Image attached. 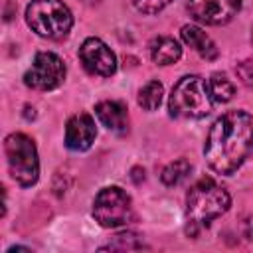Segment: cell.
<instances>
[{
    "label": "cell",
    "mask_w": 253,
    "mask_h": 253,
    "mask_svg": "<svg viewBox=\"0 0 253 253\" xmlns=\"http://www.w3.org/2000/svg\"><path fill=\"white\" fill-rule=\"evenodd\" d=\"M231 206V198L225 188H221L211 178L198 180L186 194V215H188V233H198L204 225L223 215Z\"/></svg>",
    "instance_id": "7a4b0ae2"
},
{
    "label": "cell",
    "mask_w": 253,
    "mask_h": 253,
    "mask_svg": "<svg viewBox=\"0 0 253 253\" xmlns=\"http://www.w3.org/2000/svg\"><path fill=\"white\" fill-rule=\"evenodd\" d=\"M190 170H192V164H190L186 158H178V160L170 162V164L162 170L160 178H162V182H164L166 186H178L180 182H184V180L188 178Z\"/></svg>",
    "instance_id": "9a60e30c"
},
{
    "label": "cell",
    "mask_w": 253,
    "mask_h": 253,
    "mask_svg": "<svg viewBox=\"0 0 253 253\" xmlns=\"http://www.w3.org/2000/svg\"><path fill=\"white\" fill-rule=\"evenodd\" d=\"M79 57L85 69L93 75L109 77L117 71V57L111 47L99 38H87L79 47Z\"/></svg>",
    "instance_id": "9c48e42d"
},
{
    "label": "cell",
    "mask_w": 253,
    "mask_h": 253,
    "mask_svg": "<svg viewBox=\"0 0 253 253\" xmlns=\"http://www.w3.org/2000/svg\"><path fill=\"white\" fill-rule=\"evenodd\" d=\"M6 162L12 178L20 186H32L40 176V160L34 140L24 132H12L4 138Z\"/></svg>",
    "instance_id": "5b68a950"
},
{
    "label": "cell",
    "mask_w": 253,
    "mask_h": 253,
    "mask_svg": "<svg viewBox=\"0 0 253 253\" xmlns=\"http://www.w3.org/2000/svg\"><path fill=\"white\" fill-rule=\"evenodd\" d=\"M213 99L210 93V85L200 75L182 77L168 99V111L178 119H200L211 111Z\"/></svg>",
    "instance_id": "3957f363"
},
{
    "label": "cell",
    "mask_w": 253,
    "mask_h": 253,
    "mask_svg": "<svg viewBox=\"0 0 253 253\" xmlns=\"http://www.w3.org/2000/svg\"><path fill=\"white\" fill-rule=\"evenodd\" d=\"M162 95H164V87L160 81H148L144 87H140L138 91V105L144 111H154L160 107L162 103Z\"/></svg>",
    "instance_id": "5bb4252c"
},
{
    "label": "cell",
    "mask_w": 253,
    "mask_h": 253,
    "mask_svg": "<svg viewBox=\"0 0 253 253\" xmlns=\"http://www.w3.org/2000/svg\"><path fill=\"white\" fill-rule=\"evenodd\" d=\"M83 2H87V4H95L97 0H83Z\"/></svg>",
    "instance_id": "44dd1931"
},
{
    "label": "cell",
    "mask_w": 253,
    "mask_h": 253,
    "mask_svg": "<svg viewBox=\"0 0 253 253\" xmlns=\"http://www.w3.org/2000/svg\"><path fill=\"white\" fill-rule=\"evenodd\" d=\"M237 73H239V77H241V81H243L245 85L253 87V57L241 61V63L237 65Z\"/></svg>",
    "instance_id": "d6986e66"
},
{
    "label": "cell",
    "mask_w": 253,
    "mask_h": 253,
    "mask_svg": "<svg viewBox=\"0 0 253 253\" xmlns=\"http://www.w3.org/2000/svg\"><path fill=\"white\" fill-rule=\"evenodd\" d=\"M182 55L180 43L170 36H158L150 42V57L158 65H170L176 63Z\"/></svg>",
    "instance_id": "4fadbf2b"
},
{
    "label": "cell",
    "mask_w": 253,
    "mask_h": 253,
    "mask_svg": "<svg viewBox=\"0 0 253 253\" xmlns=\"http://www.w3.org/2000/svg\"><path fill=\"white\" fill-rule=\"evenodd\" d=\"M210 85V93H211V99L215 103H227L231 97H233V83L223 75V73H213L208 81Z\"/></svg>",
    "instance_id": "2e32d148"
},
{
    "label": "cell",
    "mask_w": 253,
    "mask_h": 253,
    "mask_svg": "<svg viewBox=\"0 0 253 253\" xmlns=\"http://www.w3.org/2000/svg\"><path fill=\"white\" fill-rule=\"evenodd\" d=\"M65 79V63L53 51L36 53L30 69L24 75V83L38 91H51Z\"/></svg>",
    "instance_id": "52a82bcc"
},
{
    "label": "cell",
    "mask_w": 253,
    "mask_h": 253,
    "mask_svg": "<svg viewBox=\"0 0 253 253\" xmlns=\"http://www.w3.org/2000/svg\"><path fill=\"white\" fill-rule=\"evenodd\" d=\"M190 14L208 26L231 22L241 10V0H186Z\"/></svg>",
    "instance_id": "ba28073f"
},
{
    "label": "cell",
    "mask_w": 253,
    "mask_h": 253,
    "mask_svg": "<svg viewBox=\"0 0 253 253\" xmlns=\"http://www.w3.org/2000/svg\"><path fill=\"white\" fill-rule=\"evenodd\" d=\"M26 22L38 36L61 40L73 26V14L61 0H32L26 8Z\"/></svg>",
    "instance_id": "277c9868"
},
{
    "label": "cell",
    "mask_w": 253,
    "mask_h": 253,
    "mask_svg": "<svg viewBox=\"0 0 253 253\" xmlns=\"http://www.w3.org/2000/svg\"><path fill=\"white\" fill-rule=\"evenodd\" d=\"M253 152V115L245 111L223 113L210 128L204 156L217 174H233Z\"/></svg>",
    "instance_id": "6da1fadb"
},
{
    "label": "cell",
    "mask_w": 253,
    "mask_h": 253,
    "mask_svg": "<svg viewBox=\"0 0 253 253\" xmlns=\"http://www.w3.org/2000/svg\"><path fill=\"white\" fill-rule=\"evenodd\" d=\"M95 115L99 123L117 134H125L128 130V113L121 101H101L95 105Z\"/></svg>",
    "instance_id": "8fae6325"
},
{
    "label": "cell",
    "mask_w": 253,
    "mask_h": 253,
    "mask_svg": "<svg viewBox=\"0 0 253 253\" xmlns=\"http://www.w3.org/2000/svg\"><path fill=\"white\" fill-rule=\"evenodd\" d=\"M97 136V126L91 115L87 113H77L67 121L65 126V146L75 152H83L91 148Z\"/></svg>",
    "instance_id": "30bf717a"
},
{
    "label": "cell",
    "mask_w": 253,
    "mask_h": 253,
    "mask_svg": "<svg viewBox=\"0 0 253 253\" xmlns=\"http://www.w3.org/2000/svg\"><path fill=\"white\" fill-rule=\"evenodd\" d=\"M136 10L144 12V14H156L160 10H164L172 0H132Z\"/></svg>",
    "instance_id": "ac0fdd59"
},
{
    "label": "cell",
    "mask_w": 253,
    "mask_h": 253,
    "mask_svg": "<svg viewBox=\"0 0 253 253\" xmlns=\"http://www.w3.org/2000/svg\"><path fill=\"white\" fill-rule=\"evenodd\" d=\"M182 40L186 42V45H190L200 57L204 59H215L217 57V47L213 43V40L198 26H184L182 28Z\"/></svg>",
    "instance_id": "7c38bea8"
},
{
    "label": "cell",
    "mask_w": 253,
    "mask_h": 253,
    "mask_svg": "<svg viewBox=\"0 0 253 253\" xmlns=\"http://www.w3.org/2000/svg\"><path fill=\"white\" fill-rule=\"evenodd\" d=\"M93 217L103 227H121L132 221V202L130 196L119 186L103 188L93 202Z\"/></svg>",
    "instance_id": "8992f818"
},
{
    "label": "cell",
    "mask_w": 253,
    "mask_h": 253,
    "mask_svg": "<svg viewBox=\"0 0 253 253\" xmlns=\"http://www.w3.org/2000/svg\"><path fill=\"white\" fill-rule=\"evenodd\" d=\"M142 247H144V243L138 241V235H134V233H119V235H115L113 243H109L103 249H119V251H125V249H142Z\"/></svg>",
    "instance_id": "e0dca14e"
},
{
    "label": "cell",
    "mask_w": 253,
    "mask_h": 253,
    "mask_svg": "<svg viewBox=\"0 0 253 253\" xmlns=\"http://www.w3.org/2000/svg\"><path fill=\"white\" fill-rule=\"evenodd\" d=\"M243 233H245V237H247L249 241H253V217H249V219L245 221V225H243Z\"/></svg>",
    "instance_id": "ffe728a7"
}]
</instances>
